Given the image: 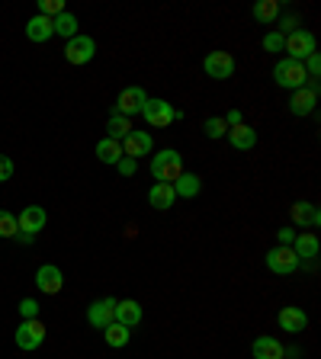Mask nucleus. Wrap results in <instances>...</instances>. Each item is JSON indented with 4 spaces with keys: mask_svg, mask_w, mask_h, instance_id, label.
<instances>
[{
    "mask_svg": "<svg viewBox=\"0 0 321 359\" xmlns=\"http://www.w3.org/2000/svg\"><path fill=\"white\" fill-rule=\"evenodd\" d=\"M289 218H292V224L296 228H318L321 224V212H318V205H312V202H296L289 209Z\"/></svg>",
    "mask_w": 321,
    "mask_h": 359,
    "instance_id": "nucleus-16",
    "label": "nucleus"
},
{
    "mask_svg": "<svg viewBox=\"0 0 321 359\" xmlns=\"http://www.w3.org/2000/svg\"><path fill=\"white\" fill-rule=\"evenodd\" d=\"M93 55H97V39L93 36H81L77 32L74 39H67V45H65L67 65H87V61H93Z\"/></svg>",
    "mask_w": 321,
    "mask_h": 359,
    "instance_id": "nucleus-5",
    "label": "nucleus"
},
{
    "mask_svg": "<svg viewBox=\"0 0 321 359\" xmlns=\"http://www.w3.org/2000/svg\"><path fill=\"white\" fill-rule=\"evenodd\" d=\"M283 52H289L286 58H292V61H306L308 55L315 52V36L308 29L289 32V36H286V42H283Z\"/></svg>",
    "mask_w": 321,
    "mask_h": 359,
    "instance_id": "nucleus-8",
    "label": "nucleus"
},
{
    "mask_svg": "<svg viewBox=\"0 0 321 359\" xmlns=\"http://www.w3.org/2000/svg\"><path fill=\"white\" fill-rule=\"evenodd\" d=\"M277 324H280L283 334H302V330L308 327V314L302 311V308H296V305H286V308H280Z\"/></svg>",
    "mask_w": 321,
    "mask_h": 359,
    "instance_id": "nucleus-13",
    "label": "nucleus"
},
{
    "mask_svg": "<svg viewBox=\"0 0 321 359\" xmlns=\"http://www.w3.org/2000/svg\"><path fill=\"white\" fill-rule=\"evenodd\" d=\"M292 241H296V228H280L277 231V244L292 247Z\"/></svg>",
    "mask_w": 321,
    "mask_h": 359,
    "instance_id": "nucleus-38",
    "label": "nucleus"
},
{
    "mask_svg": "<svg viewBox=\"0 0 321 359\" xmlns=\"http://www.w3.org/2000/svg\"><path fill=\"white\" fill-rule=\"evenodd\" d=\"M58 13H65V4H61V0H39V16L55 20Z\"/></svg>",
    "mask_w": 321,
    "mask_h": 359,
    "instance_id": "nucleus-32",
    "label": "nucleus"
},
{
    "mask_svg": "<svg viewBox=\"0 0 321 359\" xmlns=\"http://www.w3.org/2000/svg\"><path fill=\"white\" fill-rule=\"evenodd\" d=\"M318 234L312 231H299L296 234V241H292V254L299 257V260H315L318 257Z\"/></svg>",
    "mask_w": 321,
    "mask_h": 359,
    "instance_id": "nucleus-22",
    "label": "nucleus"
},
{
    "mask_svg": "<svg viewBox=\"0 0 321 359\" xmlns=\"http://www.w3.org/2000/svg\"><path fill=\"white\" fill-rule=\"evenodd\" d=\"M283 42H286V36H283V32H267V36H263V52H273V55H277V52H283Z\"/></svg>",
    "mask_w": 321,
    "mask_h": 359,
    "instance_id": "nucleus-31",
    "label": "nucleus"
},
{
    "mask_svg": "<svg viewBox=\"0 0 321 359\" xmlns=\"http://www.w3.org/2000/svg\"><path fill=\"white\" fill-rule=\"evenodd\" d=\"M202 128H206V135H209L212 142H218V138H225V135H228V126H225L222 116H209Z\"/></svg>",
    "mask_w": 321,
    "mask_h": 359,
    "instance_id": "nucleus-30",
    "label": "nucleus"
},
{
    "mask_svg": "<svg viewBox=\"0 0 321 359\" xmlns=\"http://www.w3.org/2000/svg\"><path fill=\"white\" fill-rule=\"evenodd\" d=\"M148 202L155 205L157 212L173 209V202H177V193H173V183H155V187L148 189Z\"/></svg>",
    "mask_w": 321,
    "mask_h": 359,
    "instance_id": "nucleus-19",
    "label": "nucleus"
},
{
    "mask_svg": "<svg viewBox=\"0 0 321 359\" xmlns=\"http://www.w3.org/2000/svg\"><path fill=\"white\" fill-rule=\"evenodd\" d=\"M142 318H145V311H142V305L135 299H116V311H112V321L116 324H122V327H138L142 324Z\"/></svg>",
    "mask_w": 321,
    "mask_h": 359,
    "instance_id": "nucleus-12",
    "label": "nucleus"
},
{
    "mask_svg": "<svg viewBox=\"0 0 321 359\" xmlns=\"http://www.w3.org/2000/svg\"><path fill=\"white\" fill-rule=\"evenodd\" d=\"M129 132H132V119L119 116V112H112L110 119H106V138H112V142H122Z\"/></svg>",
    "mask_w": 321,
    "mask_h": 359,
    "instance_id": "nucleus-25",
    "label": "nucleus"
},
{
    "mask_svg": "<svg viewBox=\"0 0 321 359\" xmlns=\"http://www.w3.org/2000/svg\"><path fill=\"white\" fill-rule=\"evenodd\" d=\"M16 346L26 353L39 350V346L45 344V324L39 321V318H32V321H20V327H16Z\"/></svg>",
    "mask_w": 321,
    "mask_h": 359,
    "instance_id": "nucleus-6",
    "label": "nucleus"
},
{
    "mask_svg": "<svg viewBox=\"0 0 321 359\" xmlns=\"http://www.w3.org/2000/svg\"><path fill=\"white\" fill-rule=\"evenodd\" d=\"M299 29V16H283V20H280V32H283V36H289V32H296Z\"/></svg>",
    "mask_w": 321,
    "mask_h": 359,
    "instance_id": "nucleus-36",
    "label": "nucleus"
},
{
    "mask_svg": "<svg viewBox=\"0 0 321 359\" xmlns=\"http://www.w3.org/2000/svg\"><path fill=\"white\" fill-rule=\"evenodd\" d=\"M315 106H318V93L308 87L292 90V100H289V112L292 116H312Z\"/></svg>",
    "mask_w": 321,
    "mask_h": 359,
    "instance_id": "nucleus-17",
    "label": "nucleus"
},
{
    "mask_svg": "<svg viewBox=\"0 0 321 359\" xmlns=\"http://www.w3.org/2000/svg\"><path fill=\"white\" fill-rule=\"evenodd\" d=\"M173 193H177V199H196V196L202 193V180L199 173H180L177 180H173Z\"/></svg>",
    "mask_w": 321,
    "mask_h": 359,
    "instance_id": "nucleus-18",
    "label": "nucleus"
},
{
    "mask_svg": "<svg viewBox=\"0 0 321 359\" xmlns=\"http://www.w3.org/2000/svg\"><path fill=\"white\" fill-rule=\"evenodd\" d=\"M119 144H122V154L132 157V161H142V157H148L155 151V138L148 132H142V128H132Z\"/></svg>",
    "mask_w": 321,
    "mask_h": 359,
    "instance_id": "nucleus-7",
    "label": "nucleus"
},
{
    "mask_svg": "<svg viewBox=\"0 0 321 359\" xmlns=\"http://www.w3.org/2000/svg\"><path fill=\"white\" fill-rule=\"evenodd\" d=\"M55 36V29H52V20H48V16H32L30 22H26V39H30V42H48V39Z\"/></svg>",
    "mask_w": 321,
    "mask_h": 359,
    "instance_id": "nucleus-24",
    "label": "nucleus"
},
{
    "mask_svg": "<svg viewBox=\"0 0 321 359\" xmlns=\"http://www.w3.org/2000/svg\"><path fill=\"white\" fill-rule=\"evenodd\" d=\"M20 234V224H16V215L7 209H0V238H16Z\"/></svg>",
    "mask_w": 321,
    "mask_h": 359,
    "instance_id": "nucleus-29",
    "label": "nucleus"
},
{
    "mask_svg": "<svg viewBox=\"0 0 321 359\" xmlns=\"http://www.w3.org/2000/svg\"><path fill=\"white\" fill-rule=\"evenodd\" d=\"M10 177H13V161L7 154H0V183H7Z\"/></svg>",
    "mask_w": 321,
    "mask_h": 359,
    "instance_id": "nucleus-35",
    "label": "nucleus"
},
{
    "mask_svg": "<svg viewBox=\"0 0 321 359\" xmlns=\"http://www.w3.org/2000/svg\"><path fill=\"white\" fill-rule=\"evenodd\" d=\"M116 170H119L122 177H135V173H138V161H132V157L122 154V161L116 164Z\"/></svg>",
    "mask_w": 321,
    "mask_h": 359,
    "instance_id": "nucleus-34",
    "label": "nucleus"
},
{
    "mask_svg": "<svg viewBox=\"0 0 321 359\" xmlns=\"http://www.w3.org/2000/svg\"><path fill=\"white\" fill-rule=\"evenodd\" d=\"M235 58L228 52H209L206 58H202V71L212 77V81H228V77L235 74Z\"/></svg>",
    "mask_w": 321,
    "mask_h": 359,
    "instance_id": "nucleus-9",
    "label": "nucleus"
},
{
    "mask_svg": "<svg viewBox=\"0 0 321 359\" xmlns=\"http://www.w3.org/2000/svg\"><path fill=\"white\" fill-rule=\"evenodd\" d=\"M299 257L292 254V247H283V244H277V247H270L267 250V269L270 273H277V276H292L296 269H299Z\"/></svg>",
    "mask_w": 321,
    "mask_h": 359,
    "instance_id": "nucleus-4",
    "label": "nucleus"
},
{
    "mask_svg": "<svg viewBox=\"0 0 321 359\" xmlns=\"http://www.w3.org/2000/svg\"><path fill=\"white\" fill-rule=\"evenodd\" d=\"M112 311H116V299H112V295L90 302V308H87V324H90V327H97V330L110 327V324H112Z\"/></svg>",
    "mask_w": 321,
    "mask_h": 359,
    "instance_id": "nucleus-11",
    "label": "nucleus"
},
{
    "mask_svg": "<svg viewBox=\"0 0 321 359\" xmlns=\"http://www.w3.org/2000/svg\"><path fill=\"white\" fill-rule=\"evenodd\" d=\"M20 318H22V321H32V318H39V302L36 299H22L20 302Z\"/></svg>",
    "mask_w": 321,
    "mask_h": 359,
    "instance_id": "nucleus-33",
    "label": "nucleus"
},
{
    "mask_svg": "<svg viewBox=\"0 0 321 359\" xmlns=\"http://www.w3.org/2000/svg\"><path fill=\"white\" fill-rule=\"evenodd\" d=\"M228 144H232L235 151H251L257 144V132L247 122H241V126L228 128Z\"/></svg>",
    "mask_w": 321,
    "mask_h": 359,
    "instance_id": "nucleus-23",
    "label": "nucleus"
},
{
    "mask_svg": "<svg viewBox=\"0 0 321 359\" xmlns=\"http://www.w3.org/2000/svg\"><path fill=\"white\" fill-rule=\"evenodd\" d=\"M61 285H65V276H61L58 266L45 263V266L36 269V289H39V292H45V295H58Z\"/></svg>",
    "mask_w": 321,
    "mask_h": 359,
    "instance_id": "nucleus-14",
    "label": "nucleus"
},
{
    "mask_svg": "<svg viewBox=\"0 0 321 359\" xmlns=\"http://www.w3.org/2000/svg\"><path fill=\"white\" fill-rule=\"evenodd\" d=\"M283 350H286V346L280 344L277 337H257L254 344H251V353H254V359H286Z\"/></svg>",
    "mask_w": 321,
    "mask_h": 359,
    "instance_id": "nucleus-21",
    "label": "nucleus"
},
{
    "mask_svg": "<svg viewBox=\"0 0 321 359\" xmlns=\"http://www.w3.org/2000/svg\"><path fill=\"white\" fill-rule=\"evenodd\" d=\"M103 340L110 346H116V350H119V346H126L129 340H132V334H129V327H122V324L112 321L110 327H103Z\"/></svg>",
    "mask_w": 321,
    "mask_h": 359,
    "instance_id": "nucleus-28",
    "label": "nucleus"
},
{
    "mask_svg": "<svg viewBox=\"0 0 321 359\" xmlns=\"http://www.w3.org/2000/svg\"><path fill=\"white\" fill-rule=\"evenodd\" d=\"M52 29H55V36H65V39H74L77 36V16L74 13H58L52 20Z\"/></svg>",
    "mask_w": 321,
    "mask_h": 359,
    "instance_id": "nucleus-27",
    "label": "nucleus"
},
{
    "mask_svg": "<svg viewBox=\"0 0 321 359\" xmlns=\"http://www.w3.org/2000/svg\"><path fill=\"white\" fill-rule=\"evenodd\" d=\"M142 116H145V122H148L151 128H167V126H173V122L183 119V112L173 109V106L167 103V100H161V97H148V100H145Z\"/></svg>",
    "mask_w": 321,
    "mask_h": 359,
    "instance_id": "nucleus-2",
    "label": "nucleus"
},
{
    "mask_svg": "<svg viewBox=\"0 0 321 359\" xmlns=\"http://www.w3.org/2000/svg\"><path fill=\"white\" fill-rule=\"evenodd\" d=\"M251 16H254L257 22H263V26H273V22L283 16V4H280V0H257L254 7H251Z\"/></svg>",
    "mask_w": 321,
    "mask_h": 359,
    "instance_id": "nucleus-20",
    "label": "nucleus"
},
{
    "mask_svg": "<svg viewBox=\"0 0 321 359\" xmlns=\"http://www.w3.org/2000/svg\"><path fill=\"white\" fill-rule=\"evenodd\" d=\"M222 119H225V126H228V128H235V126H241V122H244V112H241V109H228Z\"/></svg>",
    "mask_w": 321,
    "mask_h": 359,
    "instance_id": "nucleus-37",
    "label": "nucleus"
},
{
    "mask_svg": "<svg viewBox=\"0 0 321 359\" xmlns=\"http://www.w3.org/2000/svg\"><path fill=\"white\" fill-rule=\"evenodd\" d=\"M97 157L103 161V164H119L122 161V144L119 142H112V138H100L97 142Z\"/></svg>",
    "mask_w": 321,
    "mask_h": 359,
    "instance_id": "nucleus-26",
    "label": "nucleus"
},
{
    "mask_svg": "<svg viewBox=\"0 0 321 359\" xmlns=\"http://www.w3.org/2000/svg\"><path fill=\"white\" fill-rule=\"evenodd\" d=\"M273 81H277V87H283V90H299V87H306L308 74H306V67H302V61L280 58L277 67H273Z\"/></svg>",
    "mask_w": 321,
    "mask_h": 359,
    "instance_id": "nucleus-3",
    "label": "nucleus"
},
{
    "mask_svg": "<svg viewBox=\"0 0 321 359\" xmlns=\"http://www.w3.org/2000/svg\"><path fill=\"white\" fill-rule=\"evenodd\" d=\"M45 222H48V215H45L42 205H26V209L20 212V218H16L20 231L22 234H32V238H36V234L45 228Z\"/></svg>",
    "mask_w": 321,
    "mask_h": 359,
    "instance_id": "nucleus-15",
    "label": "nucleus"
},
{
    "mask_svg": "<svg viewBox=\"0 0 321 359\" xmlns=\"http://www.w3.org/2000/svg\"><path fill=\"white\" fill-rule=\"evenodd\" d=\"M148 170H151V177H155L157 183H173V180L187 170V167H183V154H180V151L164 148V151H157V154H151Z\"/></svg>",
    "mask_w": 321,
    "mask_h": 359,
    "instance_id": "nucleus-1",
    "label": "nucleus"
},
{
    "mask_svg": "<svg viewBox=\"0 0 321 359\" xmlns=\"http://www.w3.org/2000/svg\"><path fill=\"white\" fill-rule=\"evenodd\" d=\"M145 100H148L145 87H122L119 100H116V112H119V116H126V119H132V116H138V112H142Z\"/></svg>",
    "mask_w": 321,
    "mask_h": 359,
    "instance_id": "nucleus-10",
    "label": "nucleus"
}]
</instances>
